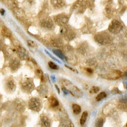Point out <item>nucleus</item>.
Listing matches in <instances>:
<instances>
[{
    "label": "nucleus",
    "instance_id": "f257e3e1",
    "mask_svg": "<svg viewBox=\"0 0 127 127\" xmlns=\"http://www.w3.org/2000/svg\"><path fill=\"white\" fill-rule=\"evenodd\" d=\"M61 33L64 39L67 41L73 40L76 36V32L72 28H69L67 25L61 27Z\"/></svg>",
    "mask_w": 127,
    "mask_h": 127
},
{
    "label": "nucleus",
    "instance_id": "f03ea898",
    "mask_svg": "<svg viewBox=\"0 0 127 127\" xmlns=\"http://www.w3.org/2000/svg\"><path fill=\"white\" fill-rule=\"evenodd\" d=\"M94 39L97 43L101 45H105L109 44L112 41L111 35L105 32H102L100 33L95 34Z\"/></svg>",
    "mask_w": 127,
    "mask_h": 127
},
{
    "label": "nucleus",
    "instance_id": "7ed1b4c3",
    "mask_svg": "<svg viewBox=\"0 0 127 127\" xmlns=\"http://www.w3.org/2000/svg\"><path fill=\"white\" fill-rule=\"evenodd\" d=\"M33 80L31 78H25L21 83V88L25 93L29 94L34 89Z\"/></svg>",
    "mask_w": 127,
    "mask_h": 127
},
{
    "label": "nucleus",
    "instance_id": "20e7f679",
    "mask_svg": "<svg viewBox=\"0 0 127 127\" xmlns=\"http://www.w3.org/2000/svg\"><path fill=\"white\" fill-rule=\"evenodd\" d=\"M123 26L120 21L118 20H113L109 26V31L112 34H117L123 30Z\"/></svg>",
    "mask_w": 127,
    "mask_h": 127
},
{
    "label": "nucleus",
    "instance_id": "39448f33",
    "mask_svg": "<svg viewBox=\"0 0 127 127\" xmlns=\"http://www.w3.org/2000/svg\"><path fill=\"white\" fill-rule=\"evenodd\" d=\"M28 107L31 111L35 112L40 111L42 107V104L40 99L36 97H32L28 102Z\"/></svg>",
    "mask_w": 127,
    "mask_h": 127
},
{
    "label": "nucleus",
    "instance_id": "423d86ee",
    "mask_svg": "<svg viewBox=\"0 0 127 127\" xmlns=\"http://www.w3.org/2000/svg\"><path fill=\"white\" fill-rule=\"evenodd\" d=\"M69 20V17L65 13L57 15L54 18V23L57 24L60 27H63L67 25Z\"/></svg>",
    "mask_w": 127,
    "mask_h": 127
},
{
    "label": "nucleus",
    "instance_id": "0eeeda50",
    "mask_svg": "<svg viewBox=\"0 0 127 127\" xmlns=\"http://www.w3.org/2000/svg\"><path fill=\"white\" fill-rule=\"evenodd\" d=\"M39 24H40V26L43 29H46V30L48 31L53 30L55 28L54 22L50 17H46L42 19L41 20Z\"/></svg>",
    "mask_w": 127,
    "mask_h": 127
},
{
    "label": "nucleus",
    "instance_id": "6e6552de",
    "mask_svg": "<svg viewBox=\"0 0 127 127\" xmlns=\"http://www.w3.org/2000/svg\"><path fill=\"white\" fill-rule=\"evenodd\" d=\"M18 57L21 61H26L29 57V53L28 50L23 47H19L17 51Z\"/></svg>",
    "mask_w": 127,
    "mask_h": 127
},
{
    "label": "nucleus",
    "instance_id": "1a4fd4ad",
    "mask_svg": "<svg viewBox=\"0 0 127 127\" xmlns=\"http://www.w3.org/2000/svg\"><path fill=\"white\" fill-rule=\"evenodd\" d=\"M15 108L19 112H23L26 109V103L22 100L17 98L14 102Z\"/></svg>",
    "mask_w": 127,
    "mask_h": 127
},
{
    "label": "nucleus",
    "instance_id": "9d476101",
    "mask_svg": "<svg viewBox=\"0 0 127 127\" xmlns=\"http://www.w3.org/2000/svg\"><path fill=\"white\" fill-rule=\"evenodd\" d=\"M9 65H10V67L12 69V71H17L20 67V60L17 59V58H13L9 62Z\"/></svg>",
    "mask_w": 127,
    "mask_h": 127
},
{
    "label": "nucleus",
    "instance_id": "9b49d317",
    "mask_svg": "<svg viewBox=\"0 0 127 127\" xmlns=\"http://www.w3.org/2000/svg\"><path fill=\"white\" fill-rule=\"evenodd\" d=\"M50 43L52 46L56 48H62L64 46L63 41L59 37H54L51 38Z\"/></svg>",
    "mask_w": 127,
    "mask_h": 127
},
{
    "label": "nucleus",
    "instance_id": "f8f14e48",
    "mask_svg": "<svg viewBox=\"0 0 127 127\" xmlns=\"http://www.w3.org/2000/svg\"><path fill=\"white\" fill-rule=\"evenodd\" d=\"M36 90L38 92V93L39 94V95H40L41 97H45L46 96L48 92V88L47 86L45 85V84H41L38 87H37L36 88Z\"/></svg>",
    "mask_w": 127,
    "mask_h": 127
},
{
    "label": "nucleus",
    "instance_id": "ddd939ff",
    "mask_svg": "<svg viewBox=\"0 0 127 127\" xmlns=\"http://www.w3.org/2000/svg\"><path fill=\"white\" fill-rule=\"evenodd\" d=\"M48 104L51 108L56 109L59 106V102L56 97H55L54 96H51L48 98Z\"/></svg>",
    "mask_w": 127,
    "mask_h": 127
},
{
    "label": "nucleus",
    "instance_id": "4468645a",
    "mask_svg": "<svg viewBox=\"0 0 127 127\" xmlns=\"http://www.w3.org/2000/svg\"><path fill=\"white\" fill-rule=\"evenodd\" d=\"M69 92L72 94V96L78 97V98L81 97L83 96V92H81V90H80L78 87H75V86H74L70 88Z\"/></svg>",
    "mask_w": 127,
    "mask_h": 127
},
{
    "label": "nucleus",
    "instance_id": "2eb2a0df",
    "mask_svg": "<svg viewBox=\"0 0 127 127\" xmlns=\"http://www.w3.org/2000/svg\"><path fill=\"white\" fill-rule=\"evenodd\" d=\"M51 120L46 116H41V127H51Z\"/></svg>",
    "mask_w": 127,
    "mask_h": 127
},
{
    "label": "nucleus",
    "instance_id": "dca6fc26",
    "mask_svg": "<svg viewBox=\"0 0 127 127\" xmlns=\"http://www.w3.org/2000/svg\"><path fill=\"white\" fill-rule=\"evenodd\" d=\"M6 87L8 90L11 92H13L16 89V84L13 79H8L6 81Z\"/></svg>",
    "mask_w": 127,
    "mask_h": 127
},
{
    "label": "nucleus",
    "instance_id": "f3484780",
    "mask_svg": "<svg viewBox=\"0 0 127 127\" xmlns=\"http://www.w3.org/2000/svg\"><path fill=\"white\" fill-rule=\"evenodd\" d=\"M50 2L55 8H61L65 5L64 0H50Z\"/></svg>",
    "mask_w": 127,
    "mask_h": 127
},
{
    "label": "nucleus",
    "instance_id": "a211bd4d",
    "mask_svg": "<svg viewBox=\"0 0 127 127\" xmlns=\"http://www.w3.org/2000/svg\"><path fill=\"white\" fill-rule=\"evenodd\" d=\"M88 45L87 44L83 43L81 45H79L78 48V52H79L80 54L84 55V54H87V51H88Z\"/></svg>",
    "mask_w": 127,
    "mask_h": 127
},
{
    "label": "nucleus",
    "instance_id": "6ab92c4d",
    "mask_svg": "<svg viewBox=\"0 0 127 127\" xmlns=\"http://www.w3.org/2000/svg\"><path fill=\"white\" fill-rule=\"evenodd\" d=\"M1 34L3 36L6 37V38H11L12 36V32L10 31V29L8 28H6V27H3L1 29Z\"/></svg>",
    "mask_w": 127,
    "mask_h": 127
},
{
    "label": "nucleus",
    "instance_id": "aec40b11",
    "mask_svg": "<svg viewBox=\"0 0 127 127\" xmlns=\"http://www.w3.org/2000/svg\"><path fill=\"white\" fill-rule=\"evenodd\" d=\"M72 111H73L74 114H76V115H78L79 113H81V106L77 104H73L72 106Z\"/></svg>",
    "mask_w": 127,
    "mask_h": 127
},
{
    "label": "nucleus",
    "instance_id": "412c9836",
    "mask_svg": "<svg viewBox=\"0 0 127 127\" xmlns=\"http://www.w3.org/2000/svg\"><path fill=\"white\" fill-rule=\"evenodd\" d=\"M53 52H54V54H55L58 57H59L60 59H61L62 60H66V58H65V57L64 56L63 52H62L61 50L59 49L54 50H53Z\"/></svg>",
    "mask_w": 127,
    "mask_h": 127
},
{
    "label": "nucleus",
    "instance_id": "4be33fe9",
    "mask_svg": "<svg viewBox=\"0 0 127 127\" xmlns=\"http://www.w3.org/2000/svg\"><path fill=\"white\" fill-rule=\"evenodd\" d=\"M104 122H105V120L103 118H98L95 121V127H102Z\"/></svg>",
    "mask_w": 127,
    "mask_h": 127
},
{
    "label": "nucleus",
    "instance_id": "5701e85b",
    "mask_svg": "<svg viewBox=\"0 0 127 127\" xmlns=\"http://www.w3.org/2000/svg\"><path fill=\"white\" fill-rule=\"evenodd\" d=\"M14 11V13L16 16H17V17H19V18H22V17L24 16V12L22 11L21 9L20 8H16L13 10Z\"/></svg>",
    "mask_w": 127,
    "mask_h": 127
},
{
    "label": "nucleus",
    "instance_id": "b1692460",
    "mask_svg": "<svg viewBox=\"0 0 127 127\" xmlns=\"http://www.w3.org/2000/svg\"><path fill=\"white\" fill-rule=\"evenodd\" d=\"M83 2V0H77L75 2V3L73 4L72 8H71V11H74L76 9L79 8L81 5L82 4Z\"/></svg>",
    "mask_w": 127,
    "mask_h": 127
},
{
    "label": "nucleus",
    "instance_id": "393cba45",
    "mask_svg": "<svg viewBox=\"0 0 127 127\" xmlns=\"http://www.w3.org/2000/svg\"><path fill=\"white\" fill-rule=\"evenodd\" d=\"M87 117H88V112L87 111H85V112H83L82 115H81V119H80V124L81 125L85 124V123L87 121Z\"/></svg>",
    "mask_w": 127,
    "mask_h": 127
},
{
    "label": "nucleus",
    "instance_id": "a878e982",
    "mask_svg": "<svg viewBox=\"0 0 127 127\" xmlns=\"http://www.w3.org/2000/svg\"><path fill=\"white\" fill-rule=\"evenodd\" d=\"M36 76L41 79V81H45V77H44V74L43 72V71H41V69H38L36 70Z\"/></svg>",
    "mask_w": 127,
    "mask_h": 127
},
{
    "label": "nucleus",
    "instance_id": "bb28decb",
    "mask_svg": "<svg viewBox=\"0 0 127 127\" xmlns=\"http://www.w3.org/2000/svg\"><path fill=\"white\" fill-rule=\"evenodd\" d=\"M27 43H28V46L30 48V49H32V48H36L38 46V45H37V43H36L34 41L29 39V40H28Z\"/></svg>",
    "mask_w": 127,
    "mask_h": 127
},
{
    "label": "nucleus",
    "instance_id": "cd10ccee",
    "mask_svg": "<svg viewBox=\"0 0 127 127\" xmlns=\"http://www.w3.org/2000/svg\"><path fill=\"white\" fill-rule=\"evenodd\" d=\"M106 96H107V95H106L105 92H100L99 94H98V95L96 97V100H97V101H100L104 98H105Z\"/></svg>",
    "mask_w": 127,
    "mask_h": 127
},
{
    "label": "nucleus",
    "instance_id": "c85d7f7f",
    "mask_svg": "<svg viewBox=\"0 0 127 127\" xmlns=\"http://www.w3.org/2000/svg\"><path fill=\"white\" fill-rule=\"evenodd\" d=\"M71 125L69 124V121H67V120H62L61 121V123H60L58 127H71Z\"/></svg>",
    "mask_w": 127,
    "mask_h": 127
},
{
    "label": "nucleus",
    "instance_id": "c756f323",
    "mask_svg": "<svg viewBox=\"0 0 127 127\" xmlns=\"http://www.w3.org/2000/svg\"><path fill=\"white\" fill-rule=\"evenodd\" d=\"M61 84H62L64 87H68L71 86L72 85V83L70 81L67 80V79H62L61 80Z\"/></svg>",
    "mask_w": 127,
    "mask_h": 127
},
{
    "label": "nucleus",
    "instance_id": "7c9ffc66",
    "mask_svg": "<svg viewBox=\"0 0 127 127\" xmlns=\"http://www.w3.org/2000/svg\"><path fill=\"white\" fill-rule=\"evenodd\" d=\"M48 65H49L50 68L53 70H57L59 69V68L57 65H56V64L53 62H48Z\"/></svg>",
    "mask_w": 127,
    "mask_h": 127
},
{
    "label": "nucleus",
    "instance_id": "2f4dec72",
    "mask_svg": "<svg viewBox=\"0 0 127 127\" xmlns=\"http://www.w3.org/2000/svg\"><path fill=\"white\" fill-rule=\"evenodd\" d=\"M88 64L90 66H94L95 64H96V61L94 59H90L88 62Z\"/></svg>",
    "mask_w": 127,
    "mask_h": 127
},
{
    "label": "nucleus",
    "instance_id": "473e14b6",
    "mask_svg": "<svg viewBox=\"0 0 127 127\" xmlns=\"http://www.w3.org/2000/svg\"><path fill=\"white\" fill-rule=\"evenodd\" d=\"M92 90H93V92L95 93V94H96V93L98 92V91H99V87H94L92 88Z\"/></svg>",
    "mask_w": 127,
    "mask_h": 127
},
{
    "label": "nucleus",
    "instance_id": "72a5a7b5",
    "mask_svg": "<svg viewBox=\"0 0 127 127\" xmlns=\"http://www.w3.org/2000/svg\"><path fill=\"white\" fill-rule=\"evenodd\" d=\"M0 13H1V14L2 15H3L4 14V13H5V10L3 8L0 9Z\"/></svg>",
    "mask_w": 127,
    "mask_h": 127
},
{
    "label": "nucleus",
    "instance_id": "f704fd0d",
    "mask_svg": "<svg viewBox=\"0 0 127 127\" xmlns=\"http://www.w3.org/2000/svg\"><path fill=\"white\" fill-rule=\"evenodd\" d=\"M3 42L1 41L0 40V50H1L3 49Z\"/></svg>",
    "mask_w": 127,
    "mask_h": 127
},
{
    "label": "nucleus",
    "instance_id": "c9c22d12",
    "mask_svg": "<svg viewBox=\"0 0 127 127\" xmlns=\"http://www.w3.org/2000/svg\"><path fill=\"white\" fill-rule=\"evenodd\" d=\"M87 71H88V72H90V73H92L93 72V70L92 69H90V68H88V69H87Z\"/></svg>",
    "mask_w": 127,
    "mask_h": 127
},
{
    "label": "nucleus",
    "instance_id": "e433bc0d",
    "mask_svg": "<svg viewBox=\"0 0 127 127\" xmlns=\"http://www.w3.org/2000/svg\"><path fill=\"white\" fill-rule=\"evenodd\" d=\"M55 87H56V88H57V92H59H59H60V91H59V88H58L57 86V85H55Z\"/></svg>",
    "mask_w": 127,
    "mask_h": 127
},
{
    "label": "nucleus",
    "instance_id": "4c0bfd02",
    "mask_svg": "<svg viewBox=\"0 0 127 127\" xmlns=\"http://www.w3.org/2000/svg\"><path fill=\"white\" fill-rule=\"evenodd\" d=\"M125 76H127V72H126V74H125Z\"/></svg>",
    "mask_w": 127,
    "mask_h": 127
},
{
    "label": "nucleus",
    "instance_id": "58836bf2",
    "mask_svg": "<svg viewBox=\"0 0 127 127\" xmlns=\"http://www.w3.org/2000/svg\"><path fill=\"white\" fill-rule=\"evenodd\" d=\"M126 127H127V125H126Z\"/></svg>",
    "mask_w": 127,
    "mask_h": 127
}]
</instances>
